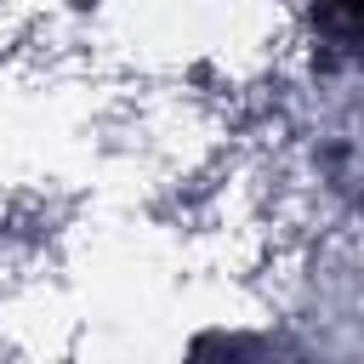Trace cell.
I'll list each match as a JSON object with an SVG mask.
<instances>
[{"instance_id": "6da1fadb", "label": "cell", "mask_w": 364, "mask_h": 364, "mask_svg": "<svg viewBox=\"0 0 364 364\" xmlns=\"http://www.w3.org/2000/svg\"><path fill=\"white\" fill-rule=\"evenodd\" d=\"M341 6H347V11H353V17H364V0H341Z\"/></svg>"}]
</instances>
